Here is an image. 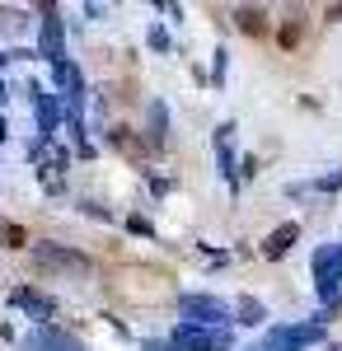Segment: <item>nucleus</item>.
Returning a JSON list of instances; mask_svg holds the SVG:
<instances>
[{
	"instance_id": "1",
	"label": "nucleus",
	"mask_w": 342,
	"mask_h": 351,
	"mask_svg": "<svg viewBox=\"0 0 342 351\" xmlns=\"http://www.w3.org/2000/svg\"><path fill=\"white\" fill-rule=\"evenodd\" d=\"M33 263L43 271H71V276H89L94 263L76 253V248H66V243H33Z\"/></svg>"
},
{
	"instance_id": "2",
	"label": "nucleus",
	"mask_w": 342,
	"mask_h": 351,
	"mask_svg": "<svg viewBox=\"0 0 342 351\" xmlns=\"http://www.w3.org/2000/svg\"><path fill=\"white\" fill-rule=\"evenodd\" d=\"M323 342V324H290V328H272L253 351H300Z\"/></svg>"
},
{
	"instance_id": "3",
	"label": "nucleus",
	"mask_w": 342,
	"mask_h": 351,
	"mask_svg": "<svg viewBox=\"0 0 342 351\" xmlns=\"http://www.w3.org/2000/svg\"><path fill=\"white\" fill-rule=\"evenodd\" d=\"M174 347H179V351H230V347H235V337H230V328L183 324L179 332H174Z\"/></svg>"
},
{
	"instance_id": "4",
	"label": "nucleus",
	"mask_w": 342,
	"mask_h": 351,
	"mask_svg": "<svg viewBox=\"0 0 342 351\" xmlns=\"http://www.w3.org/2000/svg\"><path fill=\"white\" fill-rule=\"evenodd\" d=\"M179 309H183L187 324H197V328H220L225 319H230L225 300H216V295H183V300H179Z\"/></svg>"
},
{
	"instance_id": "5",
	"label": "nucleus",
	"mask_w": 342,
	"mask_h": 351,
	"mask_svg": "<svg viewBox=\"0 0 342 351\" xmlns=\"http://www.w3.org/2000/svg\"><path fill=\"white\" fill-rule=\"evenodd\" d=\"M28 351H84V347L71 332H61V328H33L28 332Z\"/></svg>"
},
{
	"instance_id": "6",
	"label": "nucleus",
	"mask_w": 342,
	"mask_h": 351,
	"mask_svg": "<svg viewBox=\"0 0 342 351\" xmlns=\"http://www.w3.org/2000/svg\"><path fill=\"white\" fill-rule=\"evenodd\" d=\"M295 239H300V220H286V225H277V230H272V234L263 239V258H272V263H277V258H286L290 248H295Z\"/></svg>"
},
{
	"instance_id": "7",
	"label": "nucleus",
	"mask_w": 342,
	"mask_h": 351,
	"mask_svg": "<svg viewBox=\"0 0 342 351\" xmlns=\"http://www.w3.org/2000/svg\"><path fill=\"white\" fill-rule=\"evenodd\" d=\"M315 281H319V286L342 281V248H338V243H323V248L315 253Z\"/></svg>"
},
{
	"instance_id": "8",
	"label": "nucleus",
	"mask_w": 342,
	"mask_h": 351,
	"mask_svg": "<svg viewBox=\"0 0 342 351\" xmlns=\"http://www.w3.org/2000/svg\"><path fill=\"white\" fill-rule=\"evenodd\" d=\"M43 52L56 61H66V43H61V19H56V5H43Z\"/></svg>"
},
{
	"instance_id": "9",
	"label": "nucleus",
	"mask_w": 342,
	"mask_h": 351,
	"mask_svg": "<svg viewBox=\"0 0 342 351\" xmlns=\"http://www.w3.org/2000/svg\"><path fill=\"white\" fill-rule=\"evenodd\" d=\"M108 141H113V145H117V150H122L132 164H146V160H150V141H141L132 127H113V132H108Z\"/></svg>"
},
{
	"instance_id": "10",
	"label": "nucleus",
	"mask_w": 342,
	"mask_h": 351,
	"mask_svg": "<svg viewBox=\"0 0 342 351\" xmlns=\"http://www.w3.org/2000/svg\"><path fill=\"white\" fill-rule=\"evenodd\" d=\"M14 304H19V309H28L33 319H56V304L47 295H38V291H28V286H19V291H14Z\"/></svg>"
},
{
	"instance_id": "11",
	"label": "nucleus",
	"mask_w": 342,
	"mask_h": 351,
	"mask_svg": "<svg viewBox=\"0 0 342 351\" xmlns=\"http://www.w3.org/2000/svg\"><path fill=\"white\" fill-rule=\"evenodd\" d=\"M235 314H239V324H249V328H258L267 319V304L258 295H239V304H235Z\"/></svg>"
},
{
	"instance_id": "12",
	"label": "nucleus",
	"mask_w": 342,
	"mask_h": 351,
	"mask_svg": "<svg viewBox=\"0 0 342 351\" xmlns=\"http://www.w3.org/2000/svg\"><path fill=\"white\" fill-rule=\"evenodd\" d=\"M33 108H38V127H43V136L56 132V117H61V112H56L52 94H43V89H38V94H33Z\"/></svg>"
},
{
	"instance_id": "13",
	"label": "nucleus",
	"mask_w": 342,
	"mask_h": 351,
	"mask_svg": "<svg viewBox=\"0 0 342 351\" xmlns=\"http://www.w3.org/2000/svg\"><path fill=\"white\" fill-rule=\"evenodd\" d=\"M164 136H169V108L155 99V104H150V132H146V141L159 150V145H164Z\"/></svg>"
},
{
	"instance_id": "14",
	"label": "nucleus",
	"mask_w": 342,
	"mask_h": 351,
	"mask_svg": "<svg viewBox=\"0 0 342 351\" xmlns=\"http://www.w3.org/2000/svg\"><path fill=\"white\" fill-rule=\"evenodd\" d=\"M235 19H239V28H244V33H253V38H258V33L267 28V14L258 10V5H239Z\"/></svg>"
},
{
	"instance_id": "15",
	"label": "nucleus",
	"mask_w": 342,
	"mask_h": 351,
	"mask_svg": "<svg viewBox=\"0 0 342 351\" xmlns=\"http://www.w3.org/2000/svg\"><path fill=\"white\" fill-rule=\"evenodd\" d=\"M0 243H5V248H28L24 225H0Z\"/></svg>"
},
{
	"instance_id": "16",
	"label": "nucleus",
	"mask_w": 342,
	"mask_h": 351,
	"mask_svg": "<svg viewBox=\"0 0 342 351\" xmlns=\"http://www.w3.org/2000/svg\"><path fill=\"white\" fill-rule=\"evenodd\" d=\"M319 295H323V309L342 304V281H333V286H319Z\"/></svg>"
},
{
	"instance_id": "17",
	"label": "nucleus",
	"mask_w": 342,
	"mask_h": 351,
	"mask_svg": "<svg viewBox=\"0 0 342 351\" xmlns=\"http://www.w3.org/2000/svg\"><path fill=\"white\" fill-rule=\"evenodd\" d=\"M300 43V19H286L282 24V47H295Z\"/></svg>"
},
{
	"instance_id": "18",
	"label": "nucleus",
	"mask_w": 342,
	"mask_h": 351,
	"mask_svg": "<svg viewBox=\"0 0 342 351\" xmlns=\"http://www.w3.org/2000/svg\"><path fill=\"white\" fill-rule=\"evenodd\" d=\"M0 24L10 28V33H19V28H24V14H19V10H0Z\"/></svg>"
},
{
	"instance_id": "19",
	"label": "nucleus",
	"mask_w": 342,
	"mask_h": 351,
	"mask_svg": "<svg viewBox=\"0 0 342 351\" xmlns=\"http://www.w3.org/2000/svg\"><path fill=\"white\" fill-rule=\"evenodd\" d=\"M225 80V47H216V71H211V84Z\"/></svg>"
},
{
	"instance_id": "20",
	"label": "nucleus",
	"mask_w": 342,
	"mask_h": 351,
	"mask_svg": "<svg viewBox=\"0 0 342 351\" xmlns=\"http://www.w3.org/2000/svg\"><path fill=\"white\" fill-rule=\"evenodd\" d=\"M319 188H323V192L342 188V169H333V173H323V178H319Z\"/></svg>"
},
{
	"instance_id": "21",
	"label": "nucleus",
	"mask_w": 342,
	"mask_h": 351,
	"mask_svg": "<svg viewBox=\"0 0 342 351\" xmlns=\"http://www.w3.org/2000/svg\"><path fill=\"white\" fill-rule=\"evenodd\" d=\"M127 230H132V234H141V239H146V234H150V220H146V216H132V220H127Z\"/></svg>"
},
{
	"instance_id": "22",
	"label": "nucleus",
	"mask_w": 342,
	"mask_h": 351,
	"mask_svg": "<svg viewBox=\"0 0 342 351\" xmlns=\"http://www.w3.org/2000/svg\"><path fill=\"white\" fill-rule=\"evenodd\" d=\"M150 47H155V52L169 47V33H164V28H150Z\"/></svg>"
},
{
	"instance_id": "23",
	"label": "nucleus",
	"mask_w": 342,
	"mask_h": 351,
	"mask_svg": "<svg viewBox=\"0 0 342 351\" xmlns=\"http://www.w3.org/2000/svg\"><path fill=\"white\" fill-rule=\"evenodd\" d=\"M141 351H179L174 342H141Z\"/></svg>"
},
{
	"instance_id": "24",
	"label": "nucleus",
	"mask_w": 342,
	"mask_h": 351,
	"mask_svg": "<svg viewBox=\"0 0 342 351\" xmlns=\"http://www.w3.org/2000/svg\"><path fill=\"white\" fill-rule=\"evenodd\" d=\"M328 19H342V5H328Z\"/></svg>"
},
{
	"instance_id": "25",
	"label": "nucleus",
	"mask_w": 342,
	"mask_h": 351,
	"mask_svg": "<svg viewBox=\"0 0 342 351\" xmlns=\"http://www.w3.org/2000/svg\"><path fill=\"white\" fill-rule=\"evenodd\" d=\"M5 132H10V127H5V117H0V141H5Z\"/></svg>"
},
{
	"instance_id": "26",
	"label": "nucleus",
	"mask_w": 342,
	"mask_h": 351,
	"mask_svg": "<svg viewBox=\"0 0 342 351\" xmlns=\"http://www.w3.org/2000/svg\"><path fill=\"white\" fill-rule=\"evenodd\" d=\"M0 104H5V84H0Z\"/></svg>"
},
{
	"instance_id": "27",
	"label": "nucleus",
	"mask_w": 342,
	"mask_h": 351,
	"mask_svg": "<svg viewBox=\"0 0 342 351\" xmlns=\"http://www.w3.org/2000/svg\"><path fill=\"white\" fill-rule=\"evenodd\" d=\"M333 351H342V342H338V347H333Z\"/></svg>"
}]
</instances>
